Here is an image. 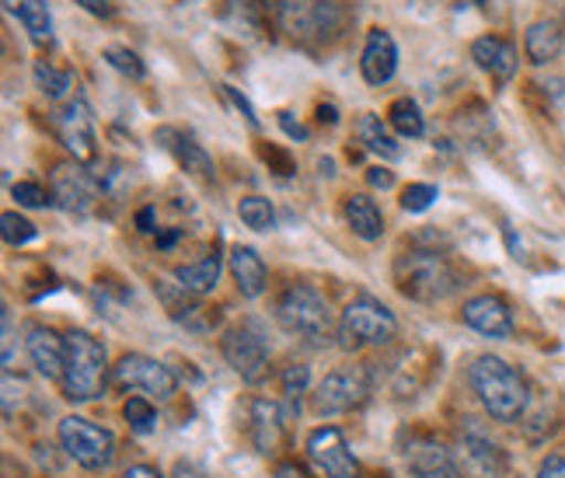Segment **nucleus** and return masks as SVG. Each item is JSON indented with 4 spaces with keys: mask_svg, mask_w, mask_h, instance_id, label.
I'll return each mask as SVG.
<instances>
[{
    "mask_svg": "<svg viewBox=\"0 0 565 478\" xmlns=\"http://www.w3.org/2000/svg\"><path fill=\"white\" fill-rule=\"evenodd\" d=\"M273 478H315V475L303 468V465H297V461H279L276 471H273Z\"/></svg>",
    "mask_w": 565,
    "mask_h": 478,
    "instance_id": "nucleus-44",
    "label": "nucleus"
},
{
    "mask_svg": "<svg viewBox=\"0 0 565 478\" xmlns=\"http://www.w3.org/2000/svg\"><path fill=\"white\" fill-rule=\"evenodd\" d=\"M308 458L324 478H356V458L339 426H321L308 437Z\"/></svg>",
    "mask_w": 565,
    "mask_h": 478,
    "instance_id": "nucleus-14",
    "label": "nucleus"
},
{
    "mask_svg": "<svg viewBox=\"0 0 565 478\" xmlns=\"http://www.w3.org/2000/svg\"><path fill=\"white\" fill-rule=\"evenodd\" d=\"M175 478H206V475L195 468V465H189V461H179L175 465Z\"/></svg>",
    "mask_w": 565,
    "mask_h": 478,
    "instance_id": "nucleus-48",
    "label": "nucleus"
},
{
    "mask_svg": "<svg viewBox=\"0 0 565 478\" xmlns=\"http://www.w3.org/2000/svg\"><path fill=\"white\" fill-rule=\"evenodd\" d=\"M537 478H565V454H548L537 468Z\"/></svg>",
    "mask_w": 565,
    "mask_h": 478,
    "instance_id": "nucleus-41",
    "label": "nucleus"
},
{
    "mask_svg": "<svg viewBox=\"0 0 565 478\" xmlns=\"http://www.w3.org/2000/svg\"><path fill=\"white\" fill-rule=\"evenodd\" d=\"M0 234H4V242H8L11 248H21V245L35 242V237H39V227L29 221V216H21V213L8 210L4 216H0Z\"/></svg>",
    "mask_w": 565,
    "mask_h": 478,
    "instance_id": "nucleus-31",
    "label": "nucleus"
},
{
    "mask_svg": "<svg viewBox=\"0 0 565 478\" xmlns=\"http://www.w3.org/2000/svg\"><path fill=\"white\" fill-rule=\"evenodd\" d=\"M258 158L263 161H269V164H276L279 168V176H294V161L282 155V150H276V147H266V144H258Z\"/></svg>",
    "mask_w": 565,
    "mask_h": 478,
    "instance_id": "nucleus-39",
    "label": "nucleus"
},
{
    "mask_svg": "<svg viewBox=\"0 0 565 478\" xmlns=\"http://www.w3.org/2000/svg\"><path fill=\"white\" fill-rule=\"evenodd\" d=\"M276 321L308 346H324L329 339H339V325L332 318L329 300H324L315 287H303V284H294L279 294Z\"/></svg>",
    "mask_w": 565,
    "mask_h": 478,
    "instance_id": "nucleus-2",
    "label": "nucleus"
},
{
    "mask_svg": "<svg viewBox=\"0 0 565 478\" xmlns=\"http://www.w3.org/2000/svg\"><path fill=\"white\" fill-rule=\"evenodd\" d=\"M60 444L81 468H88V471H105L116 458L113 429L95 426L92 419H84V416L60 419Z\"/></svg>",
    "mask_w": 565,
    "mask_h": 478,
    "instance_id": "nucleus-7",
    "label": "nucleus"
},
{
    "mask_svg": "<svg viewBox=\"0 0 565 478\" xmlns=\"http://www.w3.org/2000/svg\"><path fill=\"white\" fill-rule=\"evenodd\" d=\"M122 416H126L129 429L140 433V437H147V433L158 426V412H154V405H150L147 399H126Z\"/></svg>",
    "mask_w": 565,
    "mask_h": 478,
    "instance_id": "nucleus-33",
    "label": "nucleus"
},
{
    "mask_svg": "<svg viewBox=\"0 0 565 478\" xmlns=\"http://www.w3.org/2000/svg\"><path fill=\"white\" fill-rule=\"evenodd\" d=\"M119 478H161V471L150 468V465H134V468H126Z\"/></svg>",
    "mask_w": 565,
    "mask_h": 478,
    "instance_id": "nucleus-45",
    "label": "nucleus"
},
{
    "mask_svg": "<svg viewBox=\"0 0 565 478\" xmlns=\"http://www.w3.org/2000/svg\"><path fill=\"white\" fill-rule=\"evenodd\" d=\"M360 74L371 88H381L398 74V46L387 29H371L360 53Z\"/></svg>",
    "mask_w": 565,
    "mask_h": 478,
    "instance_id": "nucleus-15",
    "label": "nucleus"
},
{
    "mask_svg": "<svg viewBox=\"0 0 565 478\" xmlns=\"http://www.w3.org/2000/svg\"><path fill=\"white\" fill-rule=\"evenodd\" d=\"M237 216H242V224L252 227V231H273L276 227V210L266 195H245L242 203H237Z\"/></svg>",
    "mask_w": 565,
    "mask_h": 478,
    "instance_id": "nucleus-30",
    "label": "nucleus"
},
{
    "mask_svg": "<svg viewBox=\"0 0 565 478\" xmlns=\"http://www.w3.org/2000/svg\"><path fill=\"white\" fill-rule=\"evenodd\" d=\"M468 384L495 423L524 419V412L531 405V387H527V378L503 357H492V353L475 357L468 367Z\"/></svg>",
    "mask_w": 565,
    "mask_h": 478,
    "instance_id": "nucleus-1",
    "label": "nucleus"
},
{
    "mask_svg": "<svg viewBox=\"0 0 565 478\" xmlns=\"http://www.w3.org/2000/svg\"><path fill=\"white\" fill-rule=\"evenodd\" d=\"M35 84H39V92L42 95H50V98H63L71 88H74V74L71 71H63V67H53L50 60H35Z\"/></svg>",
    "mask_w": 565,
    "mask_h": 478,
    "instance_id": "nucleus-29",
    "label": "nucleus"
},
{
    "mask_svg": "<svg viewBox=\"0 0 565 478\" xmlns=\"http://www.w3.org/2000/svg\"><path fill=\"white\" fill-rule=\"evenodd\" d=\"M387 123H391V129H395V134L405 137V140H419V137L426 134V119H423L419 105L412 102V98H395V102H391V108H387Z\"/></svg>",
    "mask_w": 565,
    "mask_h": 478,
    "instance_id": "nucleus-28",
    "label": "nucleus"
},
{
    "mask_svg": "<svg viewBox=\"0 0 565 478\" xmlns=\"http://www.w3.org/2000/svg\"><path fill=\"white\" fill-rule=\"evenodd\" d=\"M395 287L408 300L437 304V300H447L450 294H458L461 279L444 255L416 248L395 258Z\"/></svg>",
    "mask_w": 565,
    "mask_h": 478,
    "instance_id": "nucleus-3",
    "label": "nucleus"
},
{
    "mask_svg": "<svg viewBox=\"0 0 565 478\" xmlns=\"http://www.w3.org/2000/svg\"><path fill=\"white\" fill-rule=\"evenodd\" d=\"M63 395L71 402H95L105 395L108 387V360H105V346L74 329L67 336V360H63Z\"/></svg>",
    "mask_w": 565,
    "mask_h": 478,
    "instance_id": "nucleus-5",
    "label": "nucleus"
},
{
    "mask_svg": "<svg viewBox=\"0 0 565 478\" xmlns=\"http://www.w3.org/2000/svg\"><path fill=\"white\" fill-rule=\"evenodd\" d=\"M154 140H158V147H164L168 155L189 171V176L203 179V182H213V179H216V168H213L210 155H206V150H203L200 144H195L192 137H185L182 129H175V126H161L158 134H154Z\"/></svg>",
    "mask_w": 565,
    "mask_h": 478,
    "instance_id": "nucleus-19",
    "label": "nucleus"
},
{
    "mask_svg": "<svg viewBox=\"0 0 565 478\" xmlns=\"http://www.w3.org/2000/svg\"><path fill=\"white\" fill-rule=\"evenodd\" d=\"M276 123L282 126V134H287L290 140H308V137H311V134H308V126L294 119V113H276Z\"/></svg>",
    "mask_w": 565,
    "mask_h": 478,
    "instance_id": "nucleus-40",
    "label": "nucleus"
},
{
    "mask_svg": "<svg viewBox=\"0 0 565 478\" xmlns=\"http://www.w3.org/2000/svg\"><path fill=\"white\" fill-rule=\"evenodd\" d=\"M137 231H154V206H143L140 213H137Z\"/></svg>",
    "mask_w": 565,
    "mask_h": 478,
    "instance_id": "nucleus-47",
    "label": "nucleus"
},
{
    "mask_svg": "<svg viewBox=\"0 0 565 478\" xmlns=\"http://www.w3.org/2000/svg\"><path fill=\"white\" fill-rule=\"evenodd\" d=\"M395 336H398L395 311L371 294H360L356 300H350V308L339 318V346L350 353L363 350V346H384Z\"/></svg>",
    "mask_w": 565,
    "mask_h": 478,
    "instance_id": "nucleus-6",
    "label": "nucleus"
},
{
    "mask_svg": "<svg viewBox=\"0 0 565 478\" xmlns=\"http://www.w3.org/2000/svg\"><path fill=\"white\" fill-rule=\"evenodd\" d=\"M25 350L39 371V378L56 381L63 378V360H67V339H60L46 325H29L25 329Z\"/></svg>",
    "mask_w": 565,
    "mask_h": 478,
    "instance_id": "nucleus-18",
    "label": "nucleus"
},
{
    "mask_svg": "<svg viewBox=\"0 0 565 478\" xmlns=\"http://www.w3.org/2000/svg\"><path fill=\"white\" fill-rule=\"evenodd\" d=\"M4 11L29 32L35 46H46L53 39V14L46 0H4Z\"/></svg>",
    "mask_w": 565,
    "mask_h": 478,
    "instance_id": "nucleus-24",
    "label": "nucleus"
},
{
    "mask_svg": "<svg viewBox=\"0 0 565 478\" xmlns=\"http://www.w3.org/2000/svg\"><path fill=\"white\" fill-rule=\"evenodd\" d=\"M53 126H56L60 144L67 147V155H71L77 164H95V161H98L95 116H92V105H88V102H84V98H71V102L56 113Z\"/></svg>",
    "mask_w": 565,
    "mask_h": 478,
    "instance_id": "nucleus-10",
    "label": "nucleus"
},
{
    "mask_svg": "<svg viewBox=\"0 0 565 478\" xmlns=\"http://www.w3.org/2000/svg\"><path fill=\"white\" fill-rule=\"evenodd\" d=\"M77 4L95 14V18H113L116 14V0H77Z\"/></svg>",
    "mask_w": 565,
    "mask_h": 478,
    "instance_id": "nucleus-42",
    "label": "nucleus"
},
{
    "mask_svg": "<svg viewBox=\"0 0 565 478\" xmlns=\"http://www.w3.org/2000/svg\"><path fill=\"white\" fill-rule=\"evenodd\" d=\"M471 60L482 67L495 84H510L516 77V67H520V56H516V46L503 35H478L471 42Z\"/></svg>",
    "mask_w": 565,
    "mask_h": 478,
    "instance_id": "nucleus-16",
    "label": "nucleus"
},
{
    "mask_svg": "<svg viewBox=\"0 0 565 478\" xmlns=\"http://www.w3.org/2000/svg\"><path fill=\"white\" fill-rule=\"evenodd\" d=\"M371 399V371L366 367H345V371L329 374L311 399V408L318 416H342V412L360 408Z\"/></svg>",
    "mask_w": 565,
    "mask_h": 478,
    "instance_id": "nucleus-9",
    "label": "nucleus"
},
{
    "mask_svg": "<svg viewBox=\"0 0 565 478\" xmlns=\"http://www.w3.org/2000/svg\"><path fill=\"white\" fill-rule=\"evenodd\" d=\"M454 461H458L461 478H503L507 475V454L475 426L461 433Z\"/></svg>",
    "mask_w": 565,
    "mask_h": 478,
    "instance_id": "nucleus-13",
    "label": "nucleus"
},
{
    "mask_svg": "<svg viewBox=\"0 0 565 478\" xmlns=\"http://www.w3.org/2000/svg\"><path fill=\"white\" fill-rule=\"evenodd\" d=\"M405 465L408 478H461L454 454L440 444H416L412 450H405Z\"/></svg>",
    "mask_w": 565,
    "mask_h": 478,
    "instance_id": "nucleus-20",
    "label": "nucleus"
},
{
    "mask_svg": "<svg viewBox=\"0 0 565 478\" xmlns=\"http://www.w3.org/2000/svg\"><path fill=\"white\" fill-rule=\"evenodd\" d=\"M11 195L18 200V206H29V210H46L53 203V195L42 189L39 182H14Z\"/></svg>",
    "mask_w": 565,
    "mask_h": 478,
    "instance_id": "nucleus-35",
    "label": "nucleus"
},
{
    "mask_svg": "<svg viewBox=\"0 0 565 478\" xmlns=\"http://www.w3.org/2000/svg\"><path fill=\"white\" fill-rule=\"evenodd\" d=\"M50 195H53V206L84 216L95 210L98 179H92L88 171H84V164H77V161L56 164L50 176Z\"/></svg>",
    "mask_w": 565,
    "mask_h": 478,
    "instance_id": "nucleus-12",
    "label": "nucleus"
},
{
    "mask_svg": "<svg viewBox=\"0 0 565 478\" xmlns=\"http://www.w3.org/2000/svg\"><path fill=\"white\" fill-rule=\"evenodd\" d=\"M562 46H565V32L555 21H534L524 32V53L534 67H545V63L558 60Z\"/></svg>",
    "mask_w": 565,
    "mask_h": 478,
    "instance_id": "nucleus-26",
    "label": "nucleus"
},
{
    "mask_svg": "<svg viewBox=\"0 0 565 478\" xmlns=\"http://www.w3.org/2000/svg\"><path fill=\"white\" fill-rule=\"evenodd\" d=\"M437 200H440V189H437V185H429V182H412V185L402 192V210H408V213H426Z\"/></svg>",
    "mask_w": 565,
    "mask_h": 478,
    "instance_id": "nucleus-34",
    "label": "nucleus"
},
{
    "mask_svg": "<svg viewBox=\"0 0 565 478\" xmlns=\"http://www.w3.org/2000/svg\"><path fill=\"white\" fill-rule=\"evenodd\" d=\"M356 137L381 161H402V144H398L395 134H391V123H384L381 116L360 113V119H356Z\"/></svg>",
    "mask_w": 565,
    "mask_h": 478,
    "instance_id": "nucleus-25",
    "label": "nucleus"
},
{
    "mask_svg": "<svg viewBox=\"0 0 565 478\" xmlns=\"http://www.w3.org/2000/svg\"><path fill=\"white\" fill-rule=\"evenodd\" d=\"M342 213H345V224L353 227L356 237H363V242H381V234H384V213H381V206L366 192L345 195Z\"/></svg>",
    "mask_w": 565,
    "mask_h": 478,
    "instance_id": "nucleus-23",
    "label": "nucleus"
},
{
    "mask_svg": "<svg viewBox=\"0 0 565 478\" xmlns=\"http://www.w3.org/2000/svg\"><path fill=\"white\" fill-rule=\"evenodd\" d=\"M279 384H282V395H287V399H297V395H303V391H308V384H311V367H303V363H290L287 371H282Z\"/></svg>",
    "mask_w": 565,
    "mask_h": 478,
    "instance_id": "nucleus-36",
    "label": "nucleus"
},
{
    "mask_svg": "<svg viewBox=\"0 0 565 478\" xmlns=\"http://www.w3.org/2000/svg\"><path fill=\"white\" fill-rule=\"evenodd\" d=\"M0 321H4V374L14 371V315L4 304V311H0Z\"/></svg>",
    "mask_w": 565,
    "mask_h": 478,
    "instance_id": "nucleus-38",
    "label": "nucleus"
},
{
    "mask_svg": "<svg viewBox=\"0 0 565 478\" xmlns=\"http://www.w3.org/2000/svg\"><path fill=\"white\" fill-rule=\"evenodd\" d=\"M366 185H374V189H391L395 185V176H391L387 168H366Z\"/></svg>",
    "mask_w": 565,
    "mask_h": 478,
    "instance_id": "nucleus-43",
    "label": "nucleus"
},
{
    "mask_svg": "<svg viewBox=\"0 0 565 478\" xmlns=\"http://www.w3.org/2000/svg\"><path fill=\"white\" fill-rule=\"evenodd\" d=\"M252 444L258 454H276L282 444V412L269 399H255L252 402Z\"/></svg>",
    "mask_w": 565,
    "mask_h": 478,
    "instance_id": "nucleus-22",
    "label": "nucleus"
},
{
    "mask_svg": "<svg viewBox=\"0 0 565 478\" xmlns=\"http://www.w3.org/2000/svg\"><path fill=\"white\" fill-rule=\"evenodd\" d=\"M276 18L282 32L297 39L300 46H329L350 21L339 0H279Z\"/></svg>",
    "mask_w": 565,
    "mask_h": 478,
    "instance_id": "nucleus-4",
    "label": "nucleus"
},
{
    "mask_svg": "<svg viewBox=\"0 0 565 478\" xmlns=\"http://www.w3.org/2000/svg\"><path fill=\"white\" fill-rule=\"evenodd\" d=\"M113 384L140 387V391H147V395H154L161 402L179 391V378L171 374V367L150 360V357H140V353H129L113 367Z\"/></svg>",
    "mask_w": 565,
    "mask_h": 478,
    "instance_id": "nucleus-11",
    "label": "nucleus"
},
{
    "mask_svg": "<svg viewBox=\"0 0 565 478\" xmlns=\"http://www.w3.org/2000/svg\"><path fill=\"white\" fill-rule=\"evenodd\" d=\"M221 269H224V255L213 248L206 258H200V263L179 266L175 269V279H179V287L189 290L192 297H203V294H210L216 287V279H221Z\"/></svg>",
    "mask_w": 565,
    "mask_h": 478,
    "instance_id": "nucleus-27",
    "label": "nucleus"
},
{
    "mask_svg": "<svg viewBox=\"0 0 565 478\" xmlns=\"http://www.w3.org/2000/svg\"><path fill=\"white\" fill-rule=\"evenodd\" d=\"M221 353L231 371L248 384H258L269 371V339L255 321L234 325V329L221 339Z\"/></svg>",
    "mask_w": 565,
    "mask_h": 478,
    "instance_id": "nucleus-8",
    "label": "nucleus"
},
{
    "mask_svg": "<svg viewBox=\"0 0 565 478\" xmlns=\"http://www.w3.org/2000/svg\"><path fill=\"white\" fill-rule=\"evenodd\" d=\"M221 92H224V98L234 105V113L237 116H242L252 129H258V126H263V123H258V116H255V108H252V102L242 95V92H237V88H231V84H221Z\"/></svg>",
    "mask_w": 565,
    "mask_h": 478,
    "instance_id": "nucleus-37",
    "label": "nucleus"
},
{
    "mask_svg": "<svg viewBox=\"0 0 565 478\" xmlns=\"http://www.w3.org/2000/svg\"><path fill=\"white\" fill-rule=\"evenodd\" d=\"M231 276L237 290H242L245 297H263L266 294V284H269V273H266V263L263 255H258L255 248L248 245H234L231 248Z\"/></svg>",
    "mask_w": 565,
    "mask_h": 478,
    "instance_id": "nucleus-21",
    "label": "nucleus"
},
{
    "mask_svg": "<svg viewBox=\"0 0 565 478\" xmlns=\"http://www.w3.org/2000/svg\"><path fill=\"white\" fill-rule=\"evenodd\" d=\"M461 315H465L468 329L482 332L489 339H510L513 336V311L507 308L503 297H492V294L471 297Z\"/></svg>",
    "mask_w": 565,
    "mask_h": 478,
    "instance_id": "nucleus-17",
    "label": "nucleus"
},
{
    "mask_svg": "<svg viewBox=\"0 0 565 478\" xmlns=\"http://www.w3.org/2000/svg\"><path fill=\"white\" fill-rule=\"evenodd\" d=\"M105 63L113 71H119L122 77H129V81H143L147 77V63L134 53V50H126V46H105Z\"/></svg>",
    "mask_w": 565,
    "mask_h": 478,
    "instance_id": "nucleus-32",
    "label": "nucleus"
},
{
    "mask_svg": "<svg viewBox=\"0 0 565 478\" xmlns=\"http://www.w3.org/2000/svg\"><path fill=\"white\" fill-rule=\"evenodd\" d=\"M318 123H321V126H335V123H339V108L321 102V105H318Z\"/></svg>",
    "mask_w": 565,
    "mask_h": 478,
    "instance_id": "nucleus-46",
    "label": "nucleus"
},
{
    "mask_svg": "<svg viewBox=\"0 0 565 478\" xmlns=\"http://www.w3.org/2000/svg\"><path fill=\"white\" fill-rule=\"evenodd\" d=\"M182 237V227H175V231H164V234H158V248H171Z\"/></svg>",
    "mask_w": 565,
    "mask_h": 478,
    "instance_id": "nucleus-49",
    "label": "nucleus"
}]
</instances>
